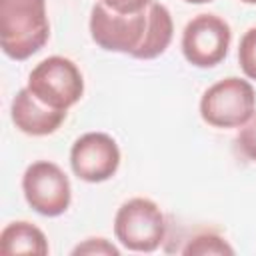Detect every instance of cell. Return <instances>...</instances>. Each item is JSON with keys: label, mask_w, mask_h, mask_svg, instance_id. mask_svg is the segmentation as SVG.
<instances>
[{"label": "cell", "mask_w": 256, "mask_h": 256, "mask_svg": "<svg viewBox=\"0 0 256 256\" xmlns=\"http://www.w3.org/2000/svg\"><path fill=\"white\" fill-rule=\"evenodd\" d=\"M22 192L28 206L48 218L64 214L72 200V186L66 172L50 160H36L24 170Z\"/></svg>", "instance_id": "cell-5"}, {"label": "cell", "mask_w": 256, "mask_h": 256, "mask_svg": "<svg viewBox=\"0 0 256 256\" xmlns=\"http://www.w3.org/2000/svg\"><path fill=\"white\" fill-rule=\"evenodd\" d=\"M238 64L246 78L256 80V26L248 28L238 44Z\"/></svg>", "instance_id": "cell-13"}, {"label": "cell", "mask_w": 256, "mask_h": 256, "mask_svg": "<svg viewBox=\"0 0 256 256\" xmlns=\"http://www.w3.org/2000/svg\"><path fill=\"white\" fill-rule=\"evenodd\" d=\"M114 236L130 252H154L166 240L164 212L150 198H130L116 210Z\"/></svg>", "instance_id": "cell-2"}, {"label": "cell", "mask_w": 256, "mask_h": 256, "mask_svg": "<svg viewBox=\"0 0 256 256\" xmlns=\"http://www.w3.org/2000/svg\"><path fill=\"white\" fill-rule=\"evenodd\" d=\"M234 142H236V148L240 150V154L246 160L256 164V110L250 116V120L240 126Z\"/></svg>", "instance_id": "cell-14"}, {"label": "cell", "mask_w": 256, "mask_h": 256, "mask_svg": "<svg viewBox=\"0 0 256 256\" xmlns=\"http://www.w3.org/2000/svg\"><path fill=\"white\" fill-rule=\"evenodd\" d=\"M48 240L46 234L32 222L16 220L2 228L0 232V252L2 254H48Z\"/></svg>", "instance_id": "cell-11"}, {"label": "cell", "mask_w": 256, "mask_h": 256, "mask_svg": "<svg viewBox=\"0 0 256 256\" xmlns=\"http://www.w3.org/2000/svg\"><path fill=\"white\" fill-rule=\"evenodd\" d=\"M120 166V148L106 132H86L70 148V168L88 184L110 180Z\"/></svg>", "instance_id": "cell-8"}, {"label": "cell", "mask_w": 256, "mask_h": 256, "mask_svg": "<svg viewBox=\"0 0 256 256\" xmlns=\"http://www.w3.org/2000/svg\"><path fill=\"white\" fill-rule=\"evenodd\" d=\"M182 254H192V256H206V254H234V248L228 244L226 238H222L216 232H202L196 234L186 242L182 248Z\"/></svg>", "instance_id": "cell-12"}, {"label": "cell", "mask_w": 256, "mask_h": 256, "mask_svg": "<svg viewBox=\"0 0 256 256\" xmlns=\"http://www.w3.org/2000/svg\"><path fill=\"white\" fill-rule=\"evenodd\" d=\"M102 2L108 8H112L114 12H120V14H138V12H144L152 0H102Z\"/></svg>", "instance_id": "cell-16"}, {"label": "cell", "mask_w": 256, "mask_h": 256, "mask_svg": "<svg viewBox=\"0 0 256 256\" xmlns=\"http://www.w3.org/2000/svg\"><path fill=\"white\" fill-rule=\"evenodd\" d=\"M172 36H174V22H172L170 10L164 4L152 0L146 8V28H144L142 42L132 52V58L152 60L162 56L170 46Z\"/></svg>", "instance_id": "cell-10"}, {"label": "cell", "mask_w": 256, "mask_h": 256, "mask_svg": "<svg viewBox=\"0 0 256 256\" xmlns=\"http://www.w3.org/2000/svg\"><path fill=\"white\" fill-rule=\"evenodd\" d=\"M72 254L78 256V254H88V256H118L120 250L108 242L106 238H86L84 242H80L78 246L72 248Z\"/></svg>", "instance_id": "cell-15"}, {"label": "cell", "mask_w": 256, "mask_h": 256, "mask_svg": "<svg viewBox=\"0 0 256 256\" xmlns=\"http://www.w3.org/2000/svg\"><path fill=\"white\" fill-rule=\"evenodd\" d=\"M26 88L44 104L68 112L84 94V78L70 58L48 56L30 70Z\"/></svg>", "instance_id": "cell-4"}, {"label": "cell", "mask_w": 256, "mask_h": 256, "mask_svg": "<svg viewBox=\"0 0 256 256\" xmlns=\"http://www.w3.org/2000/svg\"><path fill=\"white\" fill-rule=\"evenodd\" d=\"M240 2H244V4H254V6H256V0H240Z\"/></svg>", "instance_id": "cell-18"}, {"label": "cell", "mask_w": 256, "mask_h": 256, "mask_svg": "<svg viewBox=\"0 0 256 256\" xmlns=\"http://www.w3.org/2000/svg\"><path fill=\"white\" fill-rule=\"evenodd\" d=\"M100 2H102V0H100Z\"/></svg>", "instance_id": "cell-19"}, {"label": "cell", "mask_w": 256, "mask_h": 256, "mask_svg": "<svg viewBox=\"0 0 256 256\" xmlns=\"http://www.w3.org/2000/svg\"><path fill=\"white\" fill-rule=\"evenodd\" d=\"M184 2H188V4H210L214 0H184Z\"/></svg>", "instance_id": "cell-17"}, {"label": "cell", "mask_w": 256, "mask_h": 256, "mask_svg": "<svg viewBox=\"0 0 256 256\" xmlns=\"http://www.w3.org/2000/svg\"><path fill=\"white\" fill-rule=\"evenodd\" d=\"M232 42L230 24L218 14L194 16L182 32V54L196 68H212L228 56Z\"/></svg>", "instance_id": "cell-6"}, {"label": "cell", "mask_w": 256, "mask_h": 256, "mask_svg": "<svg viewBox=\"0 0 256 256\" xmlns=\"http://www.w3.org/2000/svg\"><path fill=\"white\" fill-rule=\"evenodd\" d=\"M14 126L28 136L54 134L66 120V110H56L38 100L28 88H20L10 104Z\"/></svg>", "instance_id": "cell-9"}, {"label": "cell", "mask_w": 256, "mask_h": 256, "mask_svg": "<svg viewBox=\"0 0 256 256\" xmlns=\"http://www.w3.org/2000/svg\"><path fill=\"white\" fill-rule=\"evenodd\" d=\"M256 110L252 84L238 76H228L208 86L200 98V116L212 128H240Z\"/></svg>", "instance_id": "cell-3"}, {"label": "cell", "mask_w": 256, "mask_h": 256, "mask_svg": "<svg viewBox=\"0 0 256 256\" xmlns=\"http://www.w3.org/2000/svg\"><path fill=\"white\" fill-rule=\"evenodd\" d=\"M50 38L46 0H0V46L12 60H28Z\"/></svg>", "instance_id": "cell-1"}, {"label": "cell", "mask_w": 256, "mask_h": 256, "mask_svg": "<svg viewBox=\"0 0 256 256\" xmlns=\"http://www.w3.org/2000/svg\"><path fill=\"white\" fill-rule=\"evenodd\" d=\"M88 28L98 48L132 56L144 36L146 10L138 14H120L108 8L104 2H96L90 10Z\"/></svg>", "instance_id": "cell-7"}]
</instances>
